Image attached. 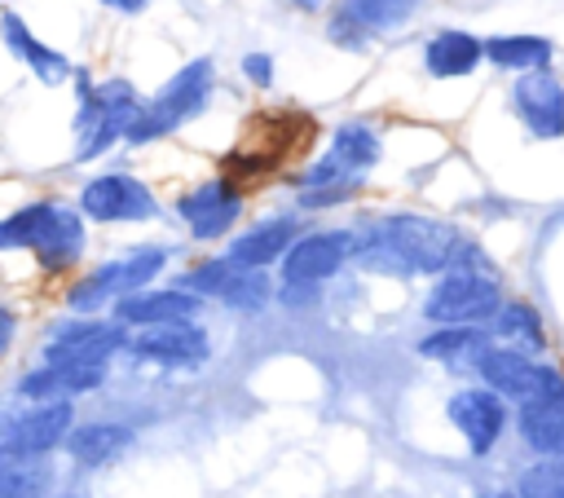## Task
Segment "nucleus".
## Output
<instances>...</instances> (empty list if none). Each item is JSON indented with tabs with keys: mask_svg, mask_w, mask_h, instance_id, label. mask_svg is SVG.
<instances>
[{
	"mask_svg": "<svg viewBox=\"0 0 564 498\" xmlns=\"http://www.w3.org/2000/svg\"><path fill=\"white\" fill-rule=\"evenodd\" d=\"M352 238H357V256L388 273H445L463 256V238L454 225L414 212L379 216Z\"/></svg>",
	"mask_w": 564,
	"mask_h": 498,
	"instance_id": "1",
	"label": "nucleus"
},
{
	"mask_svg": "<svg viewBox=\"0 0 564 498\" xmlns=\"http://www.w3.org/2000/svg\"><path fill=\"white\" fill-rule=\"evenodd\" d=\"M0 251H35L44 269H70L84 256V216L66 203H31L0 220Z\"/></svg>",
	"mask_w": 564,
	"mask_h": 498,
	"instance_id": "2",
	"label": "nucleus"
},
{
	"mask_svg": "<svg viewBox=\"0 0 564 498\" xmlns=\"http://www.w3.org/2000/svg\"><path fill=\"white\" fill-rule=\"evenodd\" d=\"M502 304L494 269H445L423 295V322L432 326H489Z\"/></svg>",
	"mask_w": 564,
	"mask_h": 498,
	"instance_id": "3",
	"label": "nucleus"
},
{
	"mask_svg": "<svg viewBox=\"0 0 564 498\" xmlns=\"http://www.w3.org/2000/svg\"><path fill=\"white\" fill-rule=\"evenodd\" d=\"M476 379L498 392L502 401H533V397H555L564 392V370L551 361V357H529V353H516V348H502L489 339V348L476 357Z\"/></svg>",
	"mask_w": 564,
	"mask_h": 498,
	"instance_id": "4",
	"label": "nucleus"
},
{
	"mask_svg": "<svg viewBox=\"0 0 564 498\" xmlns=\"http://www.w3.org/2000/svg\"><path fill=\"white\" fill-rule=\"evenodd\" d=\"M207 93H212V62L198 57V62L181 66V71L154 93V101L137 110V123L128 128V141L145 145V141H154V137H167L172 128H181L185 119H194V115L207 106Z\"/></svg>",
	"mask_w": 564,
	"mask_h": 498,
	"instance_id": "5",
	"label": "nucleus"
},
{
	"mask_svg": "<svg viewBox=\"0 0 564 498\" xmlns=\"http://www.w3.org/2000/svg\"><path fill=\"white\" fill-rule=\"evenodd\" d=\"M137 93L123 79H106L97 88L84 93L79 119H75V159H97L106 145H115L119 137H128V128L137 123Z\"/></svg>",
	"mask_w": 564,
	"mask_h": 498,
	"instance_id": "6",
	"label": "nucleus"
},
{
	"mask_svg": "<svg viewBox=\"0 0 564 498\" xmlns=\"http://www.w3.org/2000/svg\"><path fill=\"white\" fill-rule=\"evenodd\" d=\"M70 427H75L70 401H31L26 410L0 419V454H9L18 463L48 458L53 450L66 445Z\"/></svg>",
	"mask_w": 564,
	"mask_h": 498,
	"instance_id": "7",
	"label": "nucleus"
},
{
	"mask_svg": "<svg viewBox=\"0 0 564 498\" xmlns=\"http://www.w3.org/2000/svg\"><path fill=\"white\" fill-rule=\"evenodd\" d=\"M128 335L115 317H70L48 326L44 335V353L40 361H115L119 353H128Z\"/></svg>",
	"mask_w": 564,
	"mask_h": 498,
	"instance_id": "8",
	"label": "nucleus"
},
{
	"mask_svg": "<svg viewBox=\"0 0 564 498\" xmlns=\"http://www.w3.org/2000/svg\"><path fill=\"white\" fill-rule=\"evenodd\" d=\"M308 137V119L295 115V110H278V115H264L256 119V128L242 137V145L234 150L229 159V172L234 176H260V172H273L300 141Z\"/></svg>",
	"mask_w": 564,
	"mask_h": 498,
	"instance_id": "9",
	"label": "nucleus"
},
{
	"mask_svg": "<svg viewBox=\"0 0 564 498\" xmlns=\"http://www.w3.org/2000/svg\"><path fill=\"white\" fill-rule=\"evenodd\" d=\"M445 414H449V423L458 427V436L467 441V450H471L476 458L494 454V445L507 436V423H511L507 401H502L498 392H489L485 383H467V388L449 392Z\"/></svg>",
	"mask_w": 564,
	"mask_h": 498,
	"instance_id": "10",
	"label": "nucleus"
},
{
	"mask_svg": "<svg viewBox=\"0 0 564 498\" xmlns=\"http://www.w3.org/2000/svg\"><path fill=\"white\" fill-rule=\"evenodd\" d=\"M352 256H357V238L348 229L300 234L291 242V251L282 256V278H286V286H317V282L335 278Z\"/></svg>",
	"mask_w": 564,
	"mask_h": 498,
	"instance_id": "11",
	"label": "nucleus"
},
{
	"mask_svg": "<svg viewBox=\"0 0 564 498\" xmlns=\"http://www.w3.org/2000/svg\"><path fill=\"white\" fill-rule=\"evenodd\" d=\"M203 313V300L185 286H145L110 304V317L123 331H150V326H194Z\"/></svg>",
	"mask_w": 564,
	"mask_h": 498,
	"instance_id": "12",
	"label": "nucleus"
},
{
	"mask_svg": "<svg viewBox=\"0 0 564 498\" xmlns=\"http://www.w3.org/2000/svg\"><path fill=\"white\" fill-rule=\"evenodd\" d=\"M176 286L194 291L198 300H220V304H234V308H260L269 300V273L264 269H238L229 264L225 256L216 260H198Z\"/></svg>",
	"mask_w": 564,
	"mask_h": 498,
	"instance_id": "13",
	"label": "nucleus"
},
{
	"mask_svg": "<svg viewBox=\"0 0 564 498\" xmlns=\"http://www.w3.org/2000/svg\"><path fill=\"white\" fill-rule=\"evenodd\" d=\"M79 216L106 220V225L110 220H150V216H159V203L137 176L106 172V176H93L79 190Z\"/></svg>",
	"mask_w": 564,
	"mask_h": 498,
	"instance_id": "14",
	"label": "nucleus"
},
{
	"mask_svg": "<svg viewBox=\"0 0 564 498\" xmlns=\"http://www.w3.org/2000/svg\"><path fill=\"white\" fill-rule=\"evenodd\" d=\"M128 353L145 366H172V370H198L212 357V339L203 326H150L128 335Z\"/></svg>",
	"mask_w": 564,
	"mask_h": 498,
	"instance_id": "15",
	"label": "nucleus"
},
{
	"mask_svg": "<svg viewBox=\"0 0 564 498\" xmlns=\"http://www.w3.org/2000/svg\"><path fill=\"white\" fill-rule=\"evenodd\" d=\"M379 137L366 123H344L326 150V159H317L304 176V190H322V185H357L352 176L379 163Z\"/></svg>",
	"mask_w": 564,
	"mask_h": 498,
	"instance_id": "16",
	"label": "nucleus"
},
{
	"mask_svg": "<svg viewBox=\"0 0 564 498\" xmlns=\"http://www.w3.org/2000/svg\"><path fill=\"white\" fill-rule=\"evenodd\" d=\"M176 212H181L185 229L198 242H212V238H225L234 229V220L242 212V198H238V190L229 181H203L189 194H181Z\"/></svg>",
	"mask_w": 564,
	"mask_h": 498,
	"instance_id": "17",
	"label": "nucleus"
},
{
	"mask_svg": "<svg viewBox=\"0 0 564 498\" xmlns=\"http://www.w3.org/2000/svg\"><path fill=\"white\" fill-rule=\"evenodd\" d=\"M511 106H516V115L524 119V128L533 137H560L564 132V84L546 66L516 75Z\"/></svg>",
	"mask_w": 564,
	"mask_h": 498,
	"instance_id": "18",
	"label": "nucleus"
},
{
	"mask_svg": "<svg viewBox=\"0 0 564 498\" xmlns=\"http://www.w3.org/2000/svg\"><path fill=\"white\" fill-rule=\"evenodd\" d=\"M295 238H300V220L295 216H269V220L251 225L247 234H238L225 247V260L238 264V269H264L269 273V264H282V256L291 251Z\"/></svg>",
	"mask_w": 564,
	"mask_h": 498,
	"instance_id": "19",
	"label": "nucleus"
},
{
	"mask_svg": "<svg viewBox=\"0 0 564 498\" xmlns=\"http://www.w3.org/2000/svg\"><path fill=\"white\" fill-rule=\"evenodd\" d=\"M516 436L533 458L564 463V392L533 397V401L516 405Z\"/></svg>",
	"mask_w": 564,
	"mask_h": 498,
	"instance_id": "20",
	"label": "nucleus"
},
{
	"mask_svg": "<svg viewBox=\"0 0 564 498\" xmlns=\"http://www.w3.org/2000/svg\"><path fill=\"white\" fill-rule=\"evenodd\" d=\"M414 9H419V0H344L339 18L330 22V35L344 44H361L379 31L401 26L405 18H414Z\"/></svg>",
	"mask_w": 564,
	"mask_h": 498,
	"instance_id": "21",
	"label": "nucleus"
},
{
	"mask_svg": "<svg viewBox=\"0 0 564 498\" xmlns=\"http://www.w3.org/2000/svg\"><path fill=\"white\" fill-rule=\"evenodd\" d=\"M489 339L529 357H546V326L529 300H502L498 313L489 317Z\"/></svg>",
	"mask_w": 564,
	"mask_h": 498,
	"instance_id": "22",
	"label": "nucleus"
},
{
	"mask_svg": "<svg viewBox=\"0 0 564 498\" xmlns=\"http://www.w3.org/2000/svg\"><path fill=\"white\" fill-rule=\"evenodd\" d=\"M132 432L123 423H110V419H93V423H75L70 436H66V454L75 467L93 472V467H106L115 463L123 450H128Z\"/></svg>",
	"mask_w": 564,
	"mask_h": 498,
	"instance_id": "23",
	"label": "nucleus"
},
{
	"mask_svg": "<svg viewBox=\"0 0 564 498\" xmlns=\"http://www.w3.org/2000/svg\"><path fill=\"white\" fill-rule=\"evenodd\" d=\"M489 348V331L485 326H432L419 339V357L441 361V366H471L476 357Z\"/></svg>",
	"mask_w": 564,
	"mask_h": 498,
	"instance_id": "24",
	"label": "nucleus"
},
{
	"mask_svg": "<svg viewBox=\"0 0 564 498\" xmlns=\"http://www.w3.org/2000/svg\"><path fill=\"white\" fill-rule=\"evenodd\" d=\"M485 57V44L467 31H436L423 48V62L436 79H454V75H467L476 62Z\"/></svg>",
	"mask_w": 564,
	"mask_h": 498,
	"instance_id": "25",
	"label": "nucleus"
},
{
	"mask_svg": "<svg viewBox=\"0 0 564 498\" xmlns=\"http://www.w3.org/2000/svg\"><path fill=\"white\" fill-rule=\"evenodd\" d=\"M0 31H4L9 48H13V53H22V57L31 62V71H35L44 84H62V79L70 75V62H66L62 53H53L48 44H40V40L26 31V22H22L18 13H4V18H0Z\"/></svg>",
	"mask_w": 564,
	"mask_h": 498,
	"instance_id": "26",
	"label": "nucleus"
},
{
	"mask_svg": "<svg viewBox=\"0 0 564 498\" xmlns=\"http://www.w3.org/2000/svg\"><path fill=\"white\" fill-rule=\"evenodd\" d=\"M123 295V269L119 260H106L97 269H88L70 291H66V304L79 313V317H97L106 304H115Z\"/></svg>",
	"mask_w": 564,
	"mask_h": 498,
	"instance_id": "27",
	"label": "nucleus"
},
{
	"mask_svg": "<svg viewBox=\"0 0 564 498\" xmlns=\"http://www.w3.org/2000/svg\"><path fill=\"white\" fill-rule=\"evenodd\" d=\"M551 40L546 35H494L485 44V57L502 71H542L551 62Z\"/></svg>",
	"mask_w": 564,
	"mask_h": 498,
	"instance_id": "28",
	"label": "nucleus"
},
{
	"mask_svg": "<svg viewBox=\"0 0 564 498\" xmlns=\"http://www.w3.org/2000/svg\"><path fill=\"white\" fill-rule=\"evenodd\" d=\"M163 264H167V247L145 242V247L123 251V256H119V269H123V295L145 291V286H150V282L163 273ZM123 295H119V300H123Z\"/></svg>",
	"mask_w": 564,
	"mask_h": 498,
	"instance_id": "29",
	"label": "nucleus"
},
{
	"mask_svg": "<svg viewBox=\"0 0 564 498\" xmlns=\"http://www.w3.org/2000/svg\"><path fill=\"white\" fill-rule=\"evenodd\" d=\"M516 498H564V463L560 458H538L520 472Z\"/></svg>",
	"mask_w": 564,
	"mask_h": 498,
	"instance_id": "30",
	"label": "nucleus"
},
{
	"mask_svg": "<svg viewBox=\"0 0 564 498\" xmlns=\"http://www.w3.org/2000/svg\"><path fill=\"white\" fill-rule=\"evenodd\" d=\"M13 335H18V313H13L9 304H0V361H4L9 348H13Z\"/></svg>",
	"mask_w": 564,
	"mask_h": 498,
	"instance_id": "31",
	"label": "nucleus"
},
{
	"mask_svg": "<svg viewBox=\"0 0 564 498\" xmlns=\"http://www.w3.org/2000/svg\"><path fill=\"white\" fill-rule=\"evenodd\" d=\"M242 71H247L256 84H269V79H273V62H269V57H260V53L242 57Z\"/></svg>",
	"mask_w": 564,
	"mask_h": 498,
	"instance_id": "32",
	"label": "nucleus"
},
{
	"mask_svg": "<svg viewBox=\"0 0 564 498\" xmlns=\"http://www.w3.org/2000/svg\"><path fill=\"white\" fill-rule=\"evenodd\" d=\"M106 9H119V13H141L150 0H101Z\"/></svg>",
	"mask_w": 564,
	"mask_h": 498,
	"instance_id": "33",
	"label": "nucleus"
},
{
	"mask_svg": "<svg viewBox=\"0 0 564 498\" xmlns=\"http://www.w3.org/2000/svg\"><path fill=\"white\" fill-rule=\"evenodd\" d=\"M480 498H516V489H494V494H480Z\"/></svg>",
	"mask_w": 564,
	"mask_h": 498,
	"instance_id": "34",
	"label": "nucleus"
},
{
	"mask_svg": "<svg viewBox=\"0 0 564 498\" xmlns=\"http://www.w3.org/2000/svg\"><path fill=\"white\" fill-rule=\"evenodd\" d=\"M300 4H308V9H313V4H317V0H300Z\"/></svg>",
	"mask_w": 564,
	"mask_h": 498,
	"instance_id": "35",
	"label": "nucleus"
},
{
	"mask_svg": "<svg viewBox=\"0 0 564 498\" xmlns=\"http://www.w3.org/2000/svg\"><path fill=\"white\" fill-rule=\"evenodd\" d=\"M48 498H53V494H48ZM62 498H79V494H62Z\"/></svg>",
	"mask_w": 564,
	"mask_h": 498,
	"instance_id": "36",
	"label": "nucleus"
}]
</instances>
